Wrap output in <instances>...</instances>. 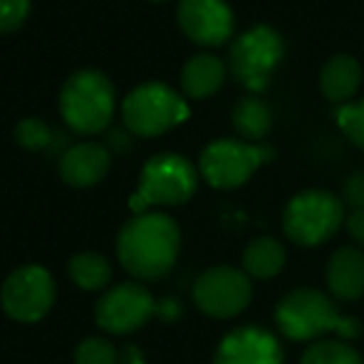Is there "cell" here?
I'll return each mask as SVG.
<instances>
[{
    "label": "cell",
    "instance_id": "cell-14",
    "mask_svg": "<svg viewBox=\"0 0 364 364\" xmlns=\"http://www.w3.org/2000/svg\"><path fill=\"white\" fill-rule=\"evenodd\" d=\"M112 154L105 144L80 141L70 146L60 159V176L73 188H90L109 173Z\"/></svg>",
    "mask_w": 364,
    "mask_h": 364
},
{
    "label": "cell",
    "instance_id": "cell-23",
    "mask_svg": "<svg viewBox=\"0 0 364 364\" xmlns=\"http://www.w3.org/2000/svg\"><path fill=\"white\" fill-rule=\"evenodd\" d=\"M75 364H119V352L102 337H87L77 345Z\"/></svg>",
    "mask_w": 364,
    "mask_h": 364
},
{
    "label": "cell",
    "instance_id": "cell-1",
    "mask_svg": "<svg viewBox=\"0 0 364 364\" xmlns=\"http://www.w3.org/2000/svg\"><path fill=\"white\" fill-rule=\"evenodd\" d=\"M181 230L166 213H139L129 218L117 238V258L136 280H159L176 265Z\"/></svg>",
    "mask_w": 364,
    "mask_h": 364
},
{
    "label": "cell",
    "instance_id": "cell-22",
    "mask_svg": "<svg viewBox=\"0 0 364 364\" xmlns=\"http://www.w3.org/2000/svg\"><path fill=\"white\" fill-rule=\"evenodd\" d=\"M15 141L28 151H43L53 144V129L38 117H25L15 124Z\"/></svg>",
    "mask_w": 364,
    "mask_h": 364
},
{
    "label": "cell",
    "instance_id": "cell-6",
    "mask_svg": "<svg viewBox=\"0 0 364 364\" xmlns=\"http://www.w3.org/2000/svg\"><path fill=\"white\" fill-rule=\"evenodd\" d=\"M122 117L132 134L159 136L188 119V105L164 82H146L127 95Z\"/></svg>",
    "mask_w": 364,
    "mask_h": 364
},
{
    "label": "cell",
    "instance_id": "cell-27",
    "mask_svg": "<svg viewBox=\"0 0 364 364\" xmlns=\"http://www.w3.org/2000/svg\"><path fill=\"white\" fill-rule=\"evenodd\" d=\"M345 225H347V233L352 235V240L364 248V211H352L345 218Z\"/></svg>",
    "mask_w": 364,
    "mask_h": 364
},
{
    "label": "cell",
    "instance_id": "cell-15",
    "mask_svg": "<svg viewBox=\"0 0 364 364\" xmlns=\"http://www.w3.org/2000/svg\"><path fill=\"white\" fill-rule=\"evenodd\" d=\"M327 288L342 302L364 295V253L355 245H342L327 260Z\"/></svg>",
    "mask_w": 364,
    "mask_h": 364
},
{
    "label": "cell",
    "instance_id": "cell-18",
    "mask_svg": "<svg viewBox=\"0 0 364 364\" xmlns=\"http://www.w3.org/2000/svg\"><path fill=\"white\" fill-rule=\"evenodd\" d=\"M285 268V248L278 238L260 235L248 243L243 250V270L248 278L270 280Z\"/></svg>",
    "mask_w": 364,
    "mask_h": 364
},
{
    "label": "cell",
    "instance_id": "cell-11",
    "mask_svg": "<svg viewBox=\"0 0 364 364\" xmlns=\"http://www.w3.org/2000/svg\"><path fill=\"white\" fill-rule=\"evenodd\" d=\"M156 312V300L141 283H119L100 297L95 320L109 335H129L149 322Z\"/></svg>",
    "mask_w": 364,
    "mask_h": 364
},
{
    "label": "cell",
    "instance_id": "cell-19",
    "mask_svg": "<svg viewBox=\"0 0 364 364\" xmlns=\"http://www.w3.org/2000/svg\"><path fill=\"white\" fill-rule=\"evenodd\" d=\"M230 119H233V129L240 134V139L258 144L273 127V112H270L268 102H263L258 95H245L233 107Z\"/></svg>",
    "mask_w": 364,
    "mask_h": 364
},
{
    "label": "cell",
    "instance_id": "cell-10",
    "mask_svg": "<svg viewBox=\"0 0 364 364\" xmlns=\"http://www.w3.org/2000/svg\"><path fill=\"white\" fill-rule=\"evenodd\" d=\"M253 300V283L245 270L230 268V265H216L198 275L193 285V302L208 317L216 320H230L240 315Z\"/></svg>",
    "mask_w": 364,
    "mask_h": 364
},
{
    "label": "cell",
    "instance_id": "cell-13",
    "mask_svg": "<svg viewBox=\"0 0 364 364\" xmlns=\"http://www.w3.org/2000/svg\"><path fill=\"white\" fill-rule=\"evenodd\" d=\"M283 347L273 332L245 325L220 340L213 364H283Z\"/></svg>",
    "mask_w": 364,
    "mask_h": 364
},
{
    "label": "cell",
    "instance_id": "cell-5",
    "mask_svg": "<svg viewBox=\"0 0 364 364\" xmlns=\"http://www.w3.org/2000/svg\"><path fill=\"white\" fill-rule=\"evenodd\" d=\"M345 223V203L325 188H307L288 201L283 230L295 245L315 248L330 240Z\"/></svg>",
    "mask_w": 364,
    "mask_h": 364
},
{
    "label": "cell",
    "instance_id": "cell-4",
    "mask_svg": "<svg viewBox=\"0 0 364 364\" xmlns=\"http://www.w3.org/2000/svg\"><path fill=\"white\" fill-rule=\"evenodd\" d=\"M198 171L181 154H156L144 164L139 188L129 198V208L139 216L154 206H181L196 193Z\"/></svg>",
    "mask_w": 364,
    "mask_h": 364
},
{
    "label": "cell",
    "instance_id": "cell-8",
    "mask_svg": "<svg viewBox=\"0 0 364 364\" xmlns=\"http://www.w3.org/2000/svg\"><path fill=\"white\" fill-rule=\"evenodd\" d=\"M275 151L268 144H250L243 139H218L211 141L198 159V173L213 188H238L250 181L263 164L273 161Z\"/></svg>",
    "mask_w": 364,
    "mask_h": 364
},
{
    "label": "cell",
    "instance_id": "cell-29",
    "mask_svg": "<svg viewBox=\"0 0 364 364\" xmlns=\"http://www.w3.org/2000/svg\"><path fill=\"white\" fill-rule=\"evenodd\" d=\"M151 3H166V0H151Z\"/></svg>",
    "mask_w": 364,
    "mask_h": 364
},
{
    "label": "cell",
    "instance_id": "cell-7",
    "mask_svg": "<svg viewBox=\"0 0 364 364\" xmlns=\"http://www.w3.org/2000/svg\"><path fill=\"white\" fill-rule=\"evenodd\" d=\"M285 53L283 38L270 25H255L233 40L228 53V70L250 95L268 87L270 75L280 65Z\"/></svg>",
    "mask_w": 364,
    "mask_h": 364
},
{
    "label": "cell",
    "instance_id": "cell-3",
    "mask_svg": "<svg viewBox=\"0 0 364 364\" xmlns=\"http://www.w3.org/2000/svg\"><path fill=\"white\" fill-rule=\"evenodd\" d=\"M114 85L102 70H77L60 90V114L75 134H100L114 117Z\"/></svg>",
    "mask_w": 364,
    "mask_h": 364
},
{
    "label": "cell",
    "instance_id": "cell-25",
    "mask_svg": "<svg viewBox=\"0 0 364 364\" xmlns=\"http://www.w3.org/2000/svg\"><path fill=\"white\" fill-rule=\"evenodd\" d=\"M30 15V0H0V35L15 33Z\"/></svg>",
    "mask_w": 364,
    "mask_h": 364
},
{
    "label": "cell",
    "instance_id": "cell-20",
    "mask_svg": "<svg viewBox=\"0 0 364 364\" xmlns=\"http://www.w3.org/2000/svg\"><path fill=\"white\" fill-rule=\"evenodd\" d=\"M68 273L73 283L82 290H102L112 283V265L100 253H77L70 258Z\"/></svg>",
    "mask_w": 364,
    "mask_h": 364
},
{
    "label": "cell",
    "instance_id": "cell-12",
    "mask_svg": "<svg viewBox=\"0 0 364 364\" xmlns=\"http://www.w3.org/2000/svg\"><path fill=\"white\" fill-rule=\"evenodd\" d=\"M176 18L183 35L203 48H218L228 43L235 25L225 0H181Z\"/></svg>",
    "mask_w": 364,
    "mask_h": 364
},
{
    "label": "cell",
    "instance_id": "cell-21",
    "mask_svg": "<svg viewBox=\"0 0 364 364\" xmlns=\"http://www.w3.org/2000/svg\"><path fill=\"white\" fill-rule=\"evenodd\" d=\"M300 364H364L362 355L342 340H320L305 350Z\"/></svg>",
    "mask_w": 364,
    "mask_h": 364
},
{
    "label": "cell",
    "instance_id": "cell-17",
    "mask_svg": "<svg viewBox=\"0 0 364 364\" xmlns=\"http://www.w3.org/2000/svg\"><path fill=\"white\" fill-rule=\"evenodd\" d=\"M225 80V65L216 55H193L181 70V90L191 100H206L216 95Z\"/></svg>",
    "mask_w": 364,
    "mask_h": 364
},
{
    "label": "cell",
    "instance_id": "cell-16",
    "mask_svg": "<svg viewBox=\"0 0 364 364\" xmlns=\"http://www.w3.org/2000/svg\"><path fill=\"white\" fill-rule=\"evenodd\" d=\"M362 68L352 55H332L320 70V90L325 100L347 105L360 90Z\"/></svg>",
    "mask_w": 364,
    "mask_h": 364
},
{
    "label": "cell",
    "instance_id": "cell-2",
    "mask_svg": "<svg viewBox=\"0 0 364 364\" xmlns=\"http://www.w3.org/2000/svg\"><path fill=\"white\" fill-rule=\"evenodd\" d=\"M275 322L283 337L292 342H312L322 335H337L340 340H357L362 325L357 317L337 310L335 300L315 288L292 290L275 307Z\"/></svg>",
    "mask_w": 364,
    "mask_h": 364
},
{
    "label": "cell",
    "instance_id": "cell-28",
    "mask_svg": "<svg viewBox=\"0 0 364 364\" xmlns=\"http://www.w3.org/2000/svg\"><path fill=\"white\" fill-rule=\"evenodd\" d=\"M129 364H146V362H141V360H132Z\"/></svg>",
    "mask_w": 364,
    "mask_h": 364
},
{
    "label": "cell",
    "instance_id": "cell-24",
    "mask_svg": "<svg viewBox=\"0 0 364 364\" xmlns=\"http://www.w3.org/2000/svg\"><path fill=\"white\" fill-rule=\"evenodd\" d=\"M337 124L352 144L364 149V100L342 105L337 109Z\"/></svg>",
    "mask_w": 364,
    "mask_h": 364
},
{
    "label": "cell",
    "instance_id": "cell-9",
    "mask_svg": "<svg viewBox=\"0 0 364 364\" xmlns=\"http://www.w3.org/2000/svg\"><path fill=\"white\" fill-rule=\"evenodd\" d=\"M0 302L10 320L40 322L55 305V280L43 265H23L13 270L0 288Z\"/></svg>",
    "mask_w": 364,
    "mask_h": 364
},
{
    "label": "cell",
    "instance_id": "cell-26",
    "mask_svg": "<svg viewBox=\"0 0 364 364\" xmlns=\"http://www.w3.org/2000/svg\"><path fill=\"white\" fill-rule=\"evenodd\" d=\"M342 201L352 211H364V171H355L342 183Z\"/></svg>",
    "mask_w": 364,
    "mask_h": 364
}]
</instances>
